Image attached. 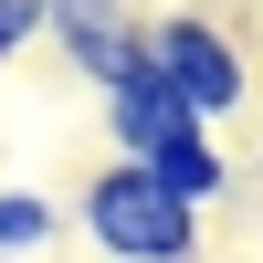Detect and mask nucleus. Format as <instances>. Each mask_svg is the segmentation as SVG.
I'll use <instances>...</instances> for the list:
<instances>
[{
    "label": "nucleus",
    "mask_w": 263,
    "mask_h": 263,
    "mask_svg": "<svg viewBox=\"0 0 263 263\" xmlns=\"http://www.w3.org/2000/svg\"><path fill=\"white\" fill-rule=\"evenodd\" d=\"M200 221L211 211H190L158 168H126V158H105L95 179L74 190V232L105 263H190L200 253Z\"/></svg>",
    "instance_id": "obj_1"
},
{
    "label": "nucleus",
    "mask_w": 263,
    "mask_h": 263,
    "mask_svg": "<svg viewBox=\"0 0 263 263\" xmlns=\"http://www.w3.org/2000/svg\"><path fill=\"white\" fill-rule=\"evenodd\" d=\"M147 63L168 74V95H179L200 126H232L253 105V53H242V32L211 21V11H158L147 21Z\"/></svg>",
    "instance_id": "obj_2"
},
{
    "label": "nucleus",
    "mask_w": 263,
    "mask_h": 263,
    "mask_svg": "<svg viewBox=\"0 0 263 263\" xmlns=\"http://www.w3.org/2000/svg\"><path fill=\"white\" fill-rule=\"evenodd\" d=\"M190 126H200V116H190V105L168 95V74L147 63L137 84H116V95H105V158L158 168V147H168V137H190Z\"/></svg>",
    "instance_id": "obj_3"
},
{
    "label": "nucleus",
    "mask_w": 263,
    "mask_h": 263,
    "mask_svg": "<svg viewBox=\"0 0 263 263\" xmlns=\"http://www.w3.org/2000/svg\"><path fill=\"white\" fill-rule=\"evenodd\" d=\"M53 53L74 63L95 95H116V84H137V74H147V21H63Z\"/></svg>",
    "instance_id": "obj_4"
},
{
    "label": "nucleus",
    "mask_w": 263,
    "mask_h": 263,
    "mask_svg": "<svg viewBox=\"0 0 263 263\" xmlns=\"http://www.w3.org/2000/svg\"><path fill=\"white\" fill-rule=\"evenodd\" d=\"M158 179L179 190L190 211H221V200H232V147H221V126H190V137H168V147H158Z\"/></svg>",
    "instance_id": "obj_5"
},
{
    "label": "nucleus",
    "mask_w": 263,
    "mask_h": 263,
    "mask_svg": "<svg viewBox=\"0 0 263 263\" xmlns=\"http://www.w3.org/2000/svg\"><path fill=\"white\" fill-rule=\"evenodd\" d=\"M63 232H74V200H53V190H0V263H42L63 242Z\"/></svg>",
    "instance_id": "obj_6"
},
{
    "label": "nucleus",
    "mask_w": 263,
    "mask_h": 263,
    "mask_svg": "<svg viewBox=\"0 0 263 263\" xmlns=\"http://www.w3.org/2000/svg\"><path fill=\"white\" fill-rule=\"evenodd\" d=\"M32 42H53V21H42V11H21V0H0V74H11Z\"/></svg>",
    "instance_id": "obj_7"
},
{
    "label": "nucleus",
    "mask_w": 263,
    "mask_h": 263,
    "mask_svg": "<svg viewBox=\"0 0 263 263\" xmlns=\"http://www.w3.org/2000/svg\"><path fill=\"white\" fill-rule=\"evenodd\" d=\"M21 11H42V21H53V11H63V0H21Z\"/></svg>",
    "instance_id": "obj_8"
}]
</instances>
